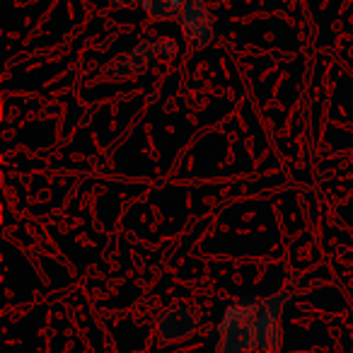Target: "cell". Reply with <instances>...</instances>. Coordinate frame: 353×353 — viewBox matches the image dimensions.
Returning a JSON list of instances; mask_svg holds the SVG:
<instances>
[{"mask_svg": "<svg viewBox=\"0 0 353 353\" xmlns=\"http://www.w3.org/2000/svg\"><path fill=\"white\" fill-rule=\"evenodd\" d=\"M261 307V300L240 298L232 300L223 310V317L218 322V346L216 353H254V319Z\"/></svg>", "mask_w": 353, "mask_h": 353, "instance_id": "6da1fadb", "label": "cell"}, {"mask_svg": "<svg viewBox=\"0 0 353 353\" xmlns=\"http://www.w3.org/2000/svg\"><path fill=\"white\" fill-rule=\"evenodd\" d=\"M290 288H283L279 293H271L261 298V307L254 319V339H256V351L261 353H279L283 334H281V317H283V307L290 300Z\"/></svg>", "mask_w": 353, "mask_h": 353, "instance_id": "7a4b0ae2", "label": "cell"}, {"mask_svg": "<svg viewBox=\"0 0 353 353\" xmlns=\"http://www.w3.org/2000/svg\"><path fill=\"white\" fill-rule=\"evenodd\" d=\"M176 20L182 25L184 41L194 51L206 49L216 37V20L203 0H184V8Z\"/></svg>", "mask_w": 353, "mask_h": 353, "instance_id": "3957f363", "label": "cell"}, {"mask_svg": "<svg viewBox=\"0 0 353 353\" xmlns=\"http://www.w3.org/2000/svg\"><path fill=\"white\" fill-rule=\"evenodd\" d=\"M155 59H162L160 51V39L155 41H141V44L131 46L123 54H119L117 59H112L104 68V73L114 80H128L133 75L143 73L145 68H150L155 63Z\"/></svg>", "mask_w": 353, "mask_h": 353, "instance_id": "277c9868", "label": "cell"}, {"mask_svg": "<svg viewBox=\"0 0 353 353\" xmlns=\"http://www.w3.org/2000/svg\"><path fill=\"white\" fill-rule=\"evenodd\" d=\"M155 332L162 341H187L199 332V317L192 307H184V305L165 307L157 314Z\"/></svg>", "mask_w": 353, "mask_h": 353, "instance_id": "5b68a950", "label": "cell"}, {"mask_svg": "<svg viewBox=\"0 0 353 353\" xmlns=\"http://www.w3.org/2000/svg\"><path fill=\"white\" fill-rule=\"evenodd\" d=\"M184 8V0H148L145 12L152 20H174Z\"/></svg>", "mask_w": 353, "mask_h": 353, "instance_id": "8992f818", "label": "cell"}, {"mask_svg": "<svg viewBox=\"0 0 353 353\" xmlns=\"http://www.w3.org/2000/svg\"><path fill=\"white\" fill-rule=\"evenodd\" d=\"M160 51H162V59H170V56L176 54V41L174 39H160Z\"/></svg>", "mask_w": 353, "mask_h": 353, "instance_id": "52a82bcc", "label": "cell"}, {"mask_svg": "<svg viewBox=\"0 0 353 353\" xmlns=\"http://www.w3.org/2000/svg\"><path fill=\"white\" fill-rule=\"evenodd\" d=\"M114 8H126V6H138L141 10H145L148 0H109Z\"/></svg>", "mask_w": 353, "mask_h": 353, "instance_id": "ba28073f", "label": "cell"}, {"mask_svg": "<svg viewBox=\"0 0 353 353\" xmlns=\"http://www.w3.org/2000/svg\"><path fill=\"white\" fill-rule=\"evenodd\" d=\"M285 3H290V0H285Z\"/></svg>", "mask_w": 353, "mask_h": 353, "instance_id": "9c48e42d", "label": "cell"}]
</instances>
